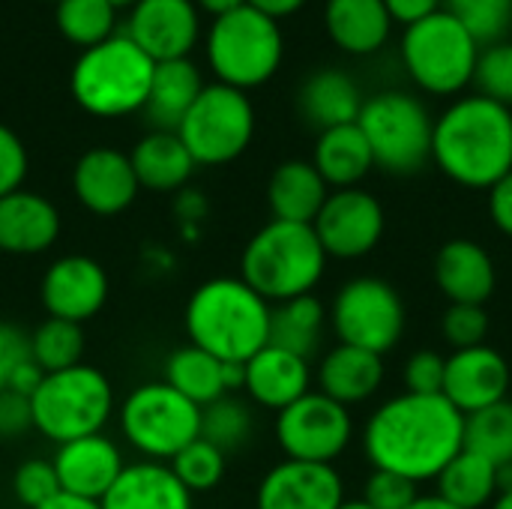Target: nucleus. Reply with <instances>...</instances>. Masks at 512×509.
<instances>
[{
	"label": "nucleus",
	"mask_w": 512,
	"mask_h": 509,
	"mask_svg": "<svg viewBox=\"0 0 512 509\" xmlns=\"http://www.w3.org/2000/svg\"><path fill=\"white\" fill-rule=\"evenodd\" d=\"M84 357V333L81 324L60 321V318H45L33 333H30V360L48 375V372H63L78 366Z\"/></svg>",
	"instance_id": "nucleus-37"
},
{
	"label": "nucleus",
	"mask_w": 512,
	"mask_h": 509,
	"mask_svg": "<svg viewBox=\"0 0 512 509\" xmlns=\"http://www.w3.org/2000/svg\"><path fill=\"white\" fill-rule=\"evenodd\" d=\"M327 252L312 225L267 222L252 234L240 255V279L270 306L312 294L324 279Z\"/></svg>",
	"instance_id": "nucleus-4"
},
{
	"label": "nucleus",
	"mask_w": 512,
	"mask_h": 509,
	"mask_svg": "<svg viewBox=\"0 0 512 509\" xmlns=\"http://www.w3.org/2000/svg\"><path fill=\"white\" fill-rule=\"evenodd\" d=\"M195 165H228L246 153L255 135V108L243 90L204 84L192 108L174 129Z\"/></svg>",
	"instance_id": "nucleus-11"
},
{
	"label": "nucleus",
	"mask_w": 512,
	"mask_h": 509,
	"mask_svg": "<svg viewBox=\"0 0 512 509\" xmlns=\"http://www.w3.org/2000/svg\"><path fill=\"white\" fill-rule=\"evenodd\" d=\"M312 165L333 189H354L375 168L372 150L357 123L324 129L315 141Z\"/></svg>",
	"instance_id": "nucleus-29"
},
{
	"label": "nucleus",
	"mask_w": 512,
	"mask_h": 509,
	"mask_svg": "<svg viewBox=\"0 0 512 509\" xmlns=\"http://www.w3.org/2000/svg\"><path fill=\"white\" fill-rule=\"evenodd\" d=\"M108 3H114L117 9H123V6H135L138 0H108Z\"/></svg>",
	"instance_id": "nucleus-59"
},
{
	"label": "nucleus",
	"mask_w": 512,
	"mask_h": 509,
	"mask_svg": "<svg viewBox=\"0 0 512 509\" xmlns=\"http://www.w3.org/2000/svg\"><path fill=\"white\" fill-rule=\"evenodd\" d=\"M306 0H246V6L258 9L261 15L273 18V21H282L288 15H294L297 9H303Z\"/></svg>",
	"instance_id": "nucleus-52"
},
{
	"label": "nucleus",
	"mask_w": 512,
	"mask_h": 509,
	"mask_svg": "<svg viewBox=\"0 0 512 509\" xmlns=\"http://www.w3.org/2000/svg\"><path fill=\"white\" fill-rule=\"evenodd\" d=\"M351 438L354 423L348 408L318 390H309L276 417V441L294 462L333 465L348 450Z\"/></svg>",
	"instance_id": "nucleus-13"
},
{
	"label": "nucleus",
	"mask_w": 512,
	"mask_h": 509,
	"mask_svg": "<svg viewBox=\"0 0 512 509\" xmlns=\"http://www.w3.org/2000/svg\"><path fill=\"white\" fill-rule=\"evenodd\" d=\"M450 12L480 45L501 42L512 24V0H444Z\"/></svg>",
	"instance_id": "nucleus-40"
},
{
	"label": "nucleus",
	"mask_w": 512,
	"mask_h": 509,
	"mask_svg": "<svg viewBox=\"0 0 512 509\" xmlns=\"http://www.w3.org/2000/svg\"><path fill=\"white\" fill-rule=\"evenodd\" d=\"M345 501L342 477L333 465L285 459L258 486V509H339Z\"/></svg>",
	"instance_id": "nucleus-18"
},
{
	"label": "nucleus",
	"mask_w": 512,
	"mask_h": 509,
	"mask_svg": "<svg viewBox=\"0 0 512 509\" xmlns=\"http://www.w3.org/2000/svg\"><path fill=\"white\" fill-rule=\"evenodd\" d=\"M192 3L198 6V12H207V15H213V18H222V15H228V12L246 6V0H192Z\"/></svg>",
	"instance_id": "nucleus-53"
},
{
	"label": "nucleus",
	"mask_w": 512,
	"mask_h": 509,
	"mask_svg": "<svg viewBox=\"0 0 512 509\" xmlns=\"http://www.w3.org/2000/svg\"><path fill=\"white\" fill-rule=\"evenodd\" d=\"M30 408L33 429L60 447L105 429L114 411V390L96 366L78 363L63 372H48L30 396Z\"/></svg>",
	"instance_id": "nucleus-6"
},
{
	"label": "nucleus",
	"mask_w": 512,
	"mask_h": 509,
	"mask_svg": "<svg viewBox=\"0 0 512 509\" xmlns=\"http://www.w3.org/2000/svg\"><path fill=\"white\" fill-rule=\"evenodd\" d=\"M30 357V336L15 324L0 321V393L9 384V375Z\"/></svg>",
	"instance_id": "nucleus-48"
},
{
	"label": "nucleus",
	"mask_w": 512,
	"mask_h": 509,
	"mask_svg": "<svg viewBox=\"0 0 512 509\" xmlns=\"http://www.w3.org/2000/svg\"><path fill=\"white\" fill-rule=\"evenodd\" d=\"M27 147L24 141L0 123V198L15 192V189H24V177H27Z\"/></svg>",
	"instance_id": "nucleus-46"
},
{
	"label": "nucleus",
	"mask_w": 512,
	"mask_h": 509,
	"mask_svg": "<svg viewBox=\"0 0 512 509\" xmlns=\"http://www.w3.org/2000/svg\"><path fill=\"white\" fill-rule=\"evenodd\" d=\"M51 465L63 495L84 498L93 504H99L108 495V489L117 483V477L126 468L117 444L102 432L60 444Z\"/></svg>",
	"instance_id": "nucleus-20"
},
{
	"label": "nucleus",
	"mask_w": 512,
	"mask_h": 509,
	"mask_svg": "<svg viewBox=\"0 0 512 509\" xmlns=\"http://www.w3.org/2000/svg\"><path fill=\"white\" fill-rule=\"evenodd\" d=\"M318 243L324 246L327 258L354 261L369 255L384 237V207L381 201L354 186L336 189L327 195L321 213L312 222Z\"/></svg>",
	"instance_id": "nucleus-14"
},
{
	"label": "nucleus",
	"mask_w": 512,
	"mask_h": 509,
	"mask_svg": "<svg viewBox=\"0 0 512 509\" xmlns=\"http://www.w3.org/2000/svg\"><path fill=\"white\" fill-rule=\"evenodd\" d=\"M222 360H216L213 354H207L198 345H186L177 348L168 360H165V384L171 390H177L183 399H189L192 405L204 408L225 393V381H222Z\"/></svg>",
	"instance_id": "nucleus-33"
},
{
	"label": "nucleus",
	"mask_w": 512,
	"mask_h": 509,
	"mask_svg": "<svg viewBox=\"0 0 512 509\" xmlns=\"http://www.w3.org/2000/svg\"><path fill=\"white\" fill-rule=\"evenodd\" d=\"M198 33L201 12L192 0H138L126 24V36L153 63L189 57Z\"/></svg>",
	"instance_id": "nucleus-16"
},
{
	"label": "nucleus",
	"mask_w": 512,
	"mask_h": 509,
	"mask_svg": "<svg viewBox=\"0 0 512 509\" xmlns=\"http://www.w3.org/2000/svg\"><path fill=\"white\" fill-rule=\"evenodd\" d=\"M510 363L489 345L465 348L447 357L444 372V399L459 414H477L507 399L510 390Z\"/></svg>",
	"instance_id": "nucleus-17"
},
{
	"label": "nucleus",
	"mask_w": 512,
	"mask_h": 509,
	"mask_svg": "<svg viewBox=\"0 0 512 509\" xmlns=\"http://www.w3.org/2000/svg\"><path fill=\"white\" fill-rule=\"evenodd\" d=\"M33 429V408L27 396H18L12 390L0 393V438L15 441L24 432Z\"/></svg>",
	"instance_id": "nucleus-47"
},
{
	"label": "nucleus",
	"mask_w": 512,
	"mask_h": 509,
	"mask_svg": "<svg viewBox=\"0 0 512 509\" xmlns=\"http://www.w3.org/2000/svg\"><path fill=\"white\" fill-rule=\"evenodd\" d=\"M432 162L459 186L492 189L512 171V108L480 93L456 99L435 120Z\"/></svg>",
	"instance_id": "nucleus-2"
},
{
	"label": "nucleus",
	"mask_w": 512,
	"mask_h": 509,
	"mask_svg": "<svg viewBox=\"0 0 512 509\" xmlns=\"http://www.w3.org/2000/svg\"><path fill=\"white\" fill-rule=\"evenodd\" d=\"M153 60L123 33L111 36L72 63L69 90L78 108L93 117H126L147 105Z\"/></svg>",
	"instance_id": "nucleus-5"
},
{
	"label": "nucleus",
	"mask_w": 512,
	"mask_h": 509,
	"mask_svg": "<svg viewBox=\"0 0 512 509\" xmlns=\"http://www.w3.org/2000/svg\"><path fill=\"white\" fill-rule=\"evenodd\" d=\"M324 27L348 54H375L387 45L393 18L384 0H327Z\"/></svg>",
	"instance_id": "nucleus-26"
},
{
	"label": "nucleus",
	"mask_w": 512,
	"mask_h": 509,
	"mask_svg": "<svg viewBox=\"0 0 512 509\" xmlns=\"http://www.w3.org/2000/svg\"><path fill=\"white\" fill-rule=\"evenodd\" d=\"M246 381L243 390L252 396L255 405L270 411H285L297 399H303L312 390V369L309 360L282 351L276 345H264L255 357L246 363Z\"/></svg>",
	"instance_id": "nucleus-22"
},
{
	"label": "nucleus",
	"mask_w": 512,
	"mask_h": 509,
	"mask_svg": "<svg viewBox=\"0 0 512 509\" xmlns=\"http://www.w3.org/2000/svg\"><path fill=\"white\" fill-rule=\"evenodd\" d=\"M444 372L447 357L438 351H417L405 366V393L417 396H441L444 393Z\"/></svg>",
	"instance_id": "nucleus-45"
},
{
	"label": "nucleus",
	"mask_w": 512,
	"mask_h": 509,
	"mask_svg": "<svg viewBox=\"0 0 512 509\" xmlns=\"http://www.w3.org/2000/svg\"><path fill=\"white\" fill-rule=\"evenodd\" d=\"M489 213L498 231L512 237V171L489 189Z\"/></svg>",
	"instance_id": "nucleus-49"
},
{
	"label": "nucleus",
	"mask_w": 512,
	"mask_h": 509,
	"mask_svg": "<svg viewBox=\"0 0 512 509\" xmlns=\"http://www.w3.org/2000/svg\"><path fill=\"white\" fill-rule=\"evenodd\" d=\"M204 90L201 72L189 57L180 60H165L153 66V81H150V96H147V117L156 123V129L174 132L183 120V114L192 108L198 93Z\"/></svg>",
	"instance_id": "nucleus-31"
},
{
	"label": "nucleus",
	"mask_w": 512,
	"mask_h": 509,
	"mask_svg": "<svg viewBox=\"0 0 512 509\" xmlns=\"http://www.w3.org/2000/svg\"><path fill=\"white\" fill-rule=\"evenodd\" d=\"M360 132L372 150V162L387 174H417L432 162V129L426 105L402 90H384L372 99H363Z\"/></svg>",
	"instance_id": "nucleus-8"
},
{
	"label": "nucleus",
	"mask_w": 512,
	"mask_h": 509,
	"mask_svg": "<svg viewBox=\"0 0 512 509\" xmlns=\"http://www.w3.org/2000/svg\"><path fill=\"white\" fill-rule=\"evenodd\" d=\"M72 189L81 207L93 216H117L141 192L129 153H120L114 147H90L75 162Z\"/></svg>",
	"instance_id": "nucleus-19"
},
{
	"label": "nucleus",
	"mask_w": 512,
	"mask_h": 509,
	"mask_svg": "<svg viewBox=\"0 0 512 509\" xmlns=\"http://www.w3.org/2000/svg\"><path fill=\"white\" fill-rule=\"evenodd\" d=\"M411 509H459V507H453V504H447L444 498H438V495H420L417 498V504Z\"/></svg>",
	"instance_id": "nucleus-55"
},
{
	"label": "nucleus",
	"mask_w": 512,
	"mask_h": 509,
	"mask_svg": "<svg viewBox=\"0 0 512 509\" xmlns=\"http://www.w3.org/2000/svg\"><path fill=\"white\" fill-rule=\"evenodd\" d=\"M492 509H512V492H501V495L492 501Z\"/></svg>",
	"instance_id": "nucleus-57"
},
{
	"label": "nucleus",
	"mask_w": 512,
	"mask_h": 509,
	"mask_svg": "<svg viewBox=\"0 0 512 509\" xmlns=\"http://www.w3.org/2000/svg\"><path fill=\"white\" fill-rule=\"evenodd\" d=\"M120 429L144 459L168 465L186 444L201 438V408L165 381H150L123 399Z\"/></svg>",
	"instance_id": "nucleus-10"
},
{
	"label": "nucleus",
	"mask_w": 512,
	"mask_h": 509,
	"mask_svg": "<svg viewBox=\"0 0 512 509\" xmlns=\"http://www.w3.org/2000/svg\"><path fill=\"white\" fill-rule=\"evenodd\" d=\"M474 84L480 87V96L512 108V42H492L480 48Z\"/></svg>",
	"instance_id": "nucleus-41"
},
{
	"label": "nucleus",
	"mask_w": 512,
	"mask_h": 509,
	"mask_svg": "<svg viewBox=\"0 0 512 509\" xmlns=\"http://www.w3.org/2000/svg\"><path fill=\"white\" fill-rule=\"evenodd\" d=\"M339 509H372V507L360 498V501H342V507Z\"/></svg>",
	"instance_id": "nucleus-58"
},
{
	"label": "nucleus",
	"mask_w": 512,
	"mask_h": 509,
	"mask_svg": "<svg viewBox=\"0 0 512 509\" xmlns=\"http://www.w3.org/2000/svg\"><path fill=\"white\" fill-rule=\"evenodd\" d=\"M330 324L339 345H354L384 357L405 333V303L390 282L360 276L339 288L330 306Z\"/></svg>",
	"instance_id": "nucleus-12"
},
{
	"label": "nucleus",
	"mask_w": 512,
	"mask_h": 509,
	"mask_svg": "<svg viewBox=\"0 0 512 509\" xmlns=\"http://www.w3.org/2000/svg\"><path fill=\"white\" fill-rule=\"evenodd\" d=\"M465 450L483 456L495 468L512 465V402H498L465 417Z\"/></svg>",
	"instance_id": "nucleus-36"
},
{
	"label": "nucleus",
	"mask_w": 512,
	"mask_h": 509,
	"mask_svg": "<svg viewBox=\"0 0 512 509\" xmlns=\"http://www.w3.org/2000/svg\"><path fill=\"white\" fill-rule=\"evenodd\" d=\"M360 108H363L360 87L342 69H321L312 78H306V84L300 87V111L321 132L345 123H357Z\"/></svg>",
	"instance_id": "nucleus-30"
},
{
	"label": "nucleus",
	"mask_w": 512,
	"mask_h": 509,
	"mask_svg": "<svg viewBox=\"0 0 512 509\" xmlns=\"http://www.w3.org/2000/svg\"><path fill=\"white\" fill-rule=\"evenodd\" d=\"M45 3H48V0H45ZM51 3H60V0H51Z\"/></svg>",
	"instance_id": "nucleus-60"
},
{
	"label": "nucleus",
	"mask_w": 512,
	"mask_h": 509,
	"mask_svg": "<svg viewBox=\"0 0 512 509\" xmlns=\"http://www.w3.org/2000/svg\"><path fill=\"white\" fill-rule=\"evenodd\" d=\"M252 429H255V420H252L249 405L234 396H222L201 408V438L210 441L225 456L246 447L252 438Z\"/></svg>",
	"instance_id": "nucleus-38"
},
{
	"label": "nucleus",
	"mask_w": 512,
	"mask_h": 509,
	"mask_svg": "<svg viewBox=\"0 0 512 509\" xmlns=\"http://www.w3.org/2000/svg\"><path fill=\"white\" fill-rule=\"evenodd\" d=\"M192 492L174 477L165 462H135L126 465L108 495L99 501L102 509H192Z\"/></svg>",
	"instance_id": "nucleus-24"
},
{
	"label": "nucleus",
	"mask_w": 512,
	"mask_h": 509,
	"mask_svg": "<svg viewBox=\"0 0 512 509\" xmlns=\"http://www.w3.org/2000/svg\"><path fill=\"white\" fill-rule=\"evenodd\" d=\"M435 483L438 498L459 509H486L498 498V468L471 450H462Z\"/></svg>",
	"instance_id": "nucleus-34"
},
{
	"label": "nucleus",
	"mask_w": 512,
	"mask_h": 509,
	"mask_svg": "<svg viewBox=\"0 0 512 509\" xmlns=\"http://www.w3.org/2000/svg\"><path fill=\"white\" fill-rule=\"evenodd\" d=\"M384 384V357L354 348L336 345L318 366V393L333 402L351 408L372 399Z\"/></svg>",
	"instance_id": "nucleus-25"
},
{
	"label": "nucleus",
	"mask_w": 512,
	"mask_h": 509,
	"mask_svg": "<svg viewBox=\"0 0 512 509\" xmlns=\"http://www.w3.org/2000/svg\"><path fill=\"white\" fill-rule=\"evenodd\" d=\"M60 237L57 207L30 189H15L0 198V252L39 255Z\"/></svg>",
	"instance_id": "nucleus-21"
},
{
	"label": "nucleus",
	"mask_w": 512,
	"mask_h": 509,
	"mask_svg": "<svg viewBox=\"0 0 512 509\" xmlns=\"http://www.w3.org/2000/svg\"><path fill=\"white\" fill-rule=\"evenodd\" d=\"M12 492L18 498V504L27 509L42 507L45 501L60 495V483L54 474V465L48 459H30L24 465L15 468L12 477Z\"/></svg>",
	"instance_id": "nucleus-43"
},
{
	"label": "nucleus",
	"mask_w": 512,
	"mask_h": 509,
	"mask_svg": "<svg viewBox=\"0 0 512 509\" xmlns=\"http://www.w3.org/2000/svg\"><path fill=\"white\" fill-rule=\"evenodd\" d=\"M225 453L222 450H216L210 441H204V438H195L192 444H186L171 462H168V468L174 471V477L192 492V495H198V492H210V489H216L219 483H222V477H225Z\"/></svg>",
	"instance_id": "nucleus-39"
},
{
	"label": "nucleus",
	"mask_w": 512,
	"mask_h": 509,
	"mask_svg": "<svg viewBox=\"0 0 512 509\" xmlns=\"http://www.w3.org/2000/svg\"><path fill=\"white\" fill-rule=\"evenodd\" d=\"M204 51L216 81L246 93L276 75L285 54V39L279 21L252 6H240L222 18H213Z\"/></svg>",
	"instance_id": "nucleus-7"
},
{
	"label": "nucleus",
	"mask_w": 512,
	"mask_h": 509,
	"mask_svg": "<svg viewBox=\"0 0 512 509\" xmlns=\"http://www.w3.org/2000/svg\"><path fill=\"white\" fill-rule=\"evenodd\" d=\"M108 291L111 285L105 267L87 255L57 258L39 282V300L48 318L72 324H84L99 315L108 300Z\"/></svg>",
	"instance_id": "nucleus-15"
},
{
	"label": "nucleus",
	"mask_w": 512,
	"mask_h": 509,
	"mask_svg": "<svg viewBox=\"0 0 512 509\" xmlns=\"http://www.w3.org/2000/svg\"><path fill=\"white\" fill-rule=\"evenodd\" d=\"M441 3H444V0H384L390 18L399 21V24H405V27H411V24H417V21L435 15V12L441 9Z\"/></svg>",
	"instance_id": "nucleus-50"
},
{
	"label": "nucleus",
	"mask_w": 512,
	"mask_h": 509,
	"mask_svg": "<svg viewBox=\"0 0 512 509\" xmlns=\"http://www.w3.org/2000/svg\"><path fill=\"white\" fill-rule=\"evenodd\" d=\"M327 318L330 315L315 294L276 303L270 309V345L291 351L303 360H312V354L321 348Z\"/></svg>",
	"instance_id": "nucleus-32"
},
{
	"label": "nucleus",
	"mask_w": 512,
	"mask_h": 509,
	"mask_svg": "<svg viewBox=\"0 0 512 509\" xmlns=\"http://www.w3.org/2000/svg\"><path fill=\"white\" fill-rule=\"evenodd\" d=\"M465 450V414L444 396L402 393L384 402L363 429V453L372 468L414 483L438 474Z\"/></svg>",
	"instance_id": "nucleus-1"
},
{
	"label": "nucleus",
	"mask_w": 512,
	"mask_h": 509,
	"mask_svg": "<svg viewBox=\"0 0 512 509\" xmlns=\"http://www.w3.org/2000/svg\"><path fill=\"white\" fill-rule=\"evenodd\" d=\"M441 330H444V339H447L456 351L486 345V336H489V315H486V306L450 303V309L444 312Z\"/></svg>",
	"instance_id": "nucleus-42"
},
{
	"label": "nucleus",
	"mask_w": 512,
	"mask_h": 509,
	"mask_svg": "<svg viewBox=\"0 0 512 509\" xmlns=\"http://www.w3.org/2000/svg\"><path fill=\"white\" fill-rule=\"evenodd\" d=\"M501 492H512V465H501L498 468V495Z\"/></svg>",
	"instance_id": "nucleus-56"
},
{
	"label": "nucleus",
	"mask_w": 512,
	"mask_h": 509,
	"mask_svg": "<svg viewBox=\"0 0 512 509\" xmlns=\"http://www.w3.org/2000/svg\"><path fill=\"white\" fill-rule=\"evenodd\" d=\"M57 6V30L66 42L81 51L117 36V6L108 0H60Z\"/></svg>",
	"instance_id": "nucleus-35"
},
{
	"label": "nucleus",
	"mask_w": 512,
	"mask_h": 509,
	"mask_svg": "<svg viewBox=\"0 0 512 509\" xmlns=\"http://www.w3.org/2000/svg\"><path fill=\"white\" fill-rule=\"evenodd\" d=\"M36 509H102L99 504H93V501H84V498H72V495H57V498H51V501H45L42 507Z\"/></svg>",
	"instance_id": "nucleus-54"
},
{
	"label": "nucleus",
	"mask_w": 512,
	"mask_h": 509,
	"mask_svg": "<svg viewBox=\"0 0 512 509\" xmlns=\"http://www.w3.org/2000/svg\"><path fill=\"white\" fill-rule=\"evenodd\" d=\"M327 195H330V186L315 171V165L303 159L282 162L267 183V204H270L273 219L279 222L312 225Z\"/></svg>",
	"instance_id": "nucleus-27"
},
{
	"label": "nucleus",
	"mask_w": 512,
	"mask_h": 509,
	"mask_svg": "<svg viewBox=\"0 0 512 509\" xmlns=\"http://www.w3.org/2000/svg\"><path fill=\"white\" fill-rule=\"evenodd\" d=\"M435 285L450 303L486 306L498 285L495 261L474 240H450L435 255Z\"/></svg>",
	"instance_id": "nucleus-23"
},
{
	"label": "nucleus",
	"mask_w": 512,
	"mask_h": 509,
	"mask_svg": "<svg viewBox=\"0 0 512 509\" xmlns=\"http://www.w3.org/2000/svg\"><path fill=\"white\" fill-rule=\"evenodd\" d=\"M42 378H45V372L27 357L12 375H9V384H6V390H12V393H18V396H33L36 390H39V384H42Z\"/></svg>",
	"instance_id": "nucleus-51"
},
{
	"label": "nucleus",
	"mask_w": 512,
	"mask_h": 509,
	"mask_svg": "<svg viewBox=\"0 0 512 509\" xmlns=\"http://www.w3.org/2000/svg\"><path fill=\"white\" fill-rule=\"evenodd\" d=\"M480 42L444 9L405 27L402 63L414 84L435 96H456L474 81Z\"/></svg>",
	"instance_id": "nucleus-9"
},
{
	"label": "nucleus",
	"mask_w": 512,
	"mask_h": 509,
	"mask_svg": "<svg viewBox=\"0 0 512 509\" xmlns=\"http://www.w3.org/2000/svg\"><path fill=\"white\" fill-rule=\"evenodd\" d=\"M129 162L138 177V186L150 189V192H174V189L186 186L192 171L198 168L195 159L189 156L186 144L180 141V135L165 132V129L144 135L132 147Z\"/></svg>",
	"instance_id": "nucleus-28"
},
{
	"label": "nucleus",
	"mask_w": 512,
	"mask_h": 509,
	"mask_svg": "<svg viewBox=\"0 0 512 509\" xmlns=\"http://www.w3.org/2000/svg\"><path fill=\"white\" fill-rule=\"evenodd\" d=\"M270 303L240 276H219L198 285L186 303L189 345L222 363H246L270 345Z\"/></svg>",
	"instance_id": "nucleus-3"
},
{
	"label": "nucleus",
	"mask_w": 512,
	"mask_h": 509,
	"mask_svg": "<svg viewBox=\"0 0 512 509\" xmlns=\"http://www.w3.org/2000/svg\"><path fill=\"white\" fill-rule=\"evenodd\" d=\"M417 498H420V483L381 468H375L363 486V501L372 509H411Z\"/></svg>",
	"instance_id": "nucleus-44"
}]
</instances>
